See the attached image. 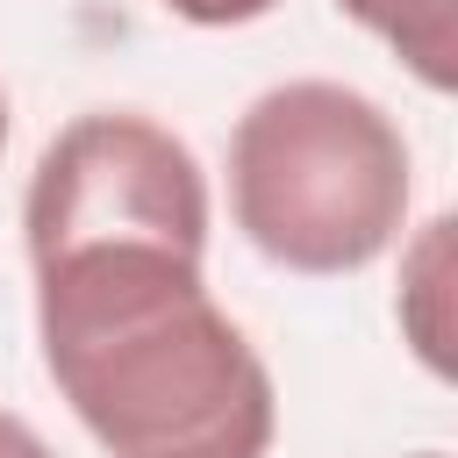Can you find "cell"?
<instances>
[{"label": "cell", "mask_w": 458, "mask_h": 458, "mask_svg": "<svg viewBox=\"0 0 458 458\" xmlns=\"http://www.w3.org/2000/svg\"><path fill=\"white\" fill-rule=\"evenodd\" d=\"M36 336L107 458H265L272 372L172 243H86L36 265Z\"/></svg>", "instance_id": "6da1fadb"}, {"label": "cell", "mask_w": 458, "mask_h": 458, "mask_svg": "<svg viewBox=\"0 0 458 458\" xmlns=\"http://www.w3.org/2000/svg\"><path fill=\"white\" fill-rule=\"evenodd\" d=\"M236 229L286 272H358L408 222V143L379 100L336 79H286L229 136Z\"/></svg>", "instance_id": "7a4b0ae2"}, {"label": "cell", "mask_w": 458, "mask_h": 458, "mask_svg": "<svg viewBox=\"0 0 458 458\" xmlns=\"http://www.w3.org/2000/svg\"><path fill=\"white\" fill-rule=\"evenodd\" d=\"M29 265L86 243H172L208 250V179L193 150L150 114H79L29 172L21 200Z\"/></svg>", "instance_id": "3957f363"}, {"label": "cell", "mask_w": 458, "mask_h": 458, "mask_svg": "<svg viewBox=\"0 0 458 458\" xmlns=\"http://www.w3.org/2000/svg\"><path fill=\"white\" fill-rule=\"evenodd\" d=\"M358 29H372L429 93L458 86V0H336Z\"/></svg>", "instance_id": "277c9868"}, {"label": "cell", "mask_w": 458, "mask_h": 458, "mask_svg": "<svg viewBox=\"0 0 458 458\" xmlns=\"http://www.w3.org/2000/svg\"><path fill=\"white\" fill-rule=\"evenodd\" d=\"M451 215H437L401 265V329L429 372H451Z\"/></svg>", "instance_id": "5b68a950"}, {"label": "cell", "mask_w": 458, "mask_h": 458, "mask_svg": "<svg viewBox=\"0 0 458 458\" xmlns=\"http://www.w3.org/2000/svg\"><path fill=\"white\" fill-rule=\"evenodd\" d=\"M179 21H193V29H243V21H258V14H272L279 0H165Z\"/></svg>", "instance_id": "8992f818"}, {"label": "cell", "mask_w": 458, "mask_h": 458, "mask_svg": "<svg viewBox=\"0 0 458 458\" xmlns=\"http://www.w3.org/2000/svg\"><path fill=\"white\" fill-rule=\"evenodd\" d=\"M0 458H50V444H43L21 415H7V408H0Z\"/></svg>", "instance_id": "52a82bcc"}, {"label": "cell", "mask_w": 458, "mask_h": 458, "mask_svg": "<svg viewBox=\"0 0 458 458\" xmlns=\"http://www.w3.org/2000/svg\"><path fill=\"white\" fill-rule=\"evenodd\" d=\"M0 150H7V93H0Z\"/></svg>", "instance_id": "ba28073f"}, {"label": "cell", "mask_w": 458, "mask_h": 458, "mask_svg": "<svg viewBox=\"0 0 458 458\" xmlns=\"http://www.w3.org/2000/svg\"><path fill=\"white\" fill-rule=\"evenodd\" d=\"M415 458H444V451H415Z\"/></svg>", "instance_id": "9c48e42d"}]
</instances>
